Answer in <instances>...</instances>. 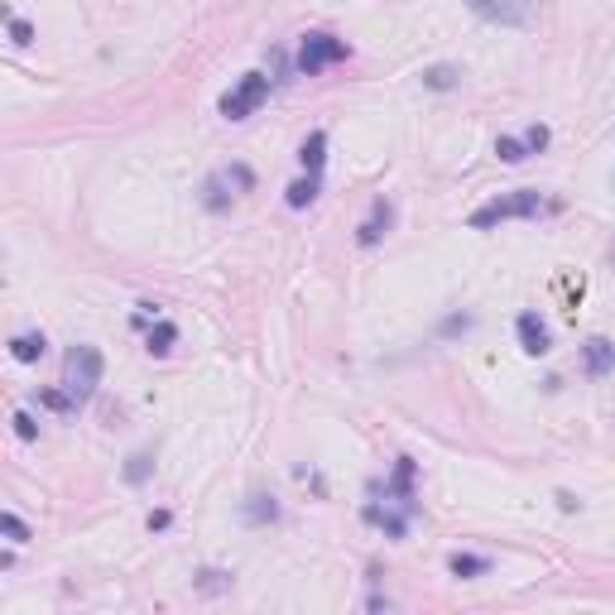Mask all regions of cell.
Masks as SVG:
<instances>
[{"instance_id":"obj_21","label":"cell","mask_w":615,"mask_h":615,"mask_svg":"<svg viewBox=\"0 0 615 615\" xmlns=\"http://www.w3.org/2000/svg\"><path fill=\"white\" fill-rule=\"evenodd\" d=\"M15 433H20V438H34V433H39V428H34V419H29V414H15Z\"/></svg>"},{"instance_id":"obj_11","label":"cell","mask_w":615,"mask_h":615,"mask_svg":"<svg viewBox=\"0 0 615 615\" xmlns=\"http://www.w3.org/2000/svg\"><path fill=\"white\" fill-rule=\"evenodd\" d=\"M587 370L601 380V375H611V342L606 337H591L587 342Z\"/></svg>"},{"instance_id":"obj_15","label":"cell","mask_w":615,"mask_h":615,"mask_svg":"<svg viewBox=\"0 0 615 615\" xmlns=\"http://www.w3.org/2000/svg\"><path fill=\"white\" fill-rule=\"evenodd\" d=\"M495 154H500L505 164H524V159H529L524 140H510V135H500V140H495Z\"/></svg>"},{"instance_id":"obj_10","label":"cell","mask_w":615,"mask_h":615,"mask_svg":"<svg viewBox=\"0 0 615 615\" xmlns=\"http://www.w3.org/2000/svg\"><path fill=\"white\" fill-rule=\"evenodd\" d=\"M298 159H303V169L308 173H322V164H327V135L313 130V135L303 140V149H298Z\"/></svg>"},{"instance_id":"obj_17","label":"cell","mask_w":615,"mask_h":615,"mask_svg":"<svg viewBox=\"0 0 615 615\" xmlns=\"http://www.w3.org/2000/svg\"><path fill=\"white\" fill-rule=\"evenodd\" d=\"M457 68H447V63H438V68H428V73H423V82H428V87H433V92H447V87H452V82H457Z\"/></svg>"},{"instance_id":"obj_5","label":"cell","mask_w":615,"mask_h":615,"mask_svg":"<svg viewBox=\"0 0 615 615\" xmlns=\"http://www.w3.org/2000/svg\"><path fill=\"white\" fill-rule=\"evenodd\" d=\"M250 188H255V173H250L246 164H231V169H217V173H212L202 193H207V207H217V212H222L231 197L250 193Z\"/></svg>"},{"instance_id":"obj_22","label":"cell","mask_w":615,"mask_h":615,"mask_svg":"<svg viewBox=\"0 0 615 615\" xmlns=\"http://www.w3.org/2000/svg\"><path fill=\"white\" fill-rule=\"evenodd\" d=\"M145 471H149V457H135V462H130V471H125V476H130V481H145Z\"/></svg>"},{"instance_id":"obj_2","label":"cell","mask_w":615,"mask_h":615,"mask_svg":"<svg viewBox=\"0 0 615 615\" xmlns=\"http://www.w3.org/2000/svg\"><path fill=\"white\" fill-rule=\"evenodd\" d=\"M101 370H106V361H101L97 346H73L68 351V361H63V394L73 399V409H82L97 394Z\"/></svg>"},{"instance_id":"obj_16","label":"cell","mask_w":615,"mask_h":615,"mask_svg":"<svg viewBox=\"0 0 615 615\" xmlns=\"http://www.w3.org/2000/svg\"><path fill=\"white\" fill-rule=\"evenodd\" d=\"M246 515L255 519V524H265V519H279V505H274L270 495H250V505H246Z\"/></svg>"},{"instance_id":"obj_1","label":"cell","mask_w":615,"mask_h":615,"mask_svg":"<svg viewBox=\"0 0 615 615\" xmlns=\"http://www.w3.org/2000/svg\"><path fill=\"white\" fill-rule=\"evenodd\" d=\"M558 207H563L558 197H543L539 188H519V193L491 197L486 207H476V212H471V226H476V231H491L495 222H510V217H548V212H558Z\"/></svg>"},{"instance_id":"obj_6","label":"cell","mask_w":615,"mask_h":615,"mask_svg":"<svg viewBox=\"0 0 615 615\" xmlns=\"http://www.w3.org/2000/svg\"><path fill=\"white\" fill-rule=\"evenodd\" d=\"M467 5L481 20H495V25H524L529 10H534V0H467Z\"/></svg>"},{"instance_id":"obj_19","label":"cell","mask_w":615,"mask_h":615,"mask_svg":"<svg viewBox=\"0 0 615 615\" xmlns=\"http://www.w3.org/2000/svg\"><path fill=\"white\" fill-rule=\"evenodd\" d=\"M543 145H548V130H543V125H529V135H524V149H534V154H539Z\"/></svg>"},{"instance_id":"obj_9","label":"cell","mask_w":615,"mask_h":615,"mask_svg":"<svg viewBox=\"0 0 615 615\" xmlns=\"http://www.w3.org/2000/svg\"><path fill=\"white\" fill-rule=\"evenodd\" d=\"M385 231H390V202H375V207H370V217H366V226H361V236H356V241H361V246H375V241H380Z\"/></svg>"},{"instance_id":"obj_12","label":"cell","mask_w":615,"mask_h":615,"mask_svg":"<svg viewBox=\"0 0 615 615\" xmlns=\"http://www.w3.org/2000/svg\"><path fill=\"white\" fill-rule=\"evenodd\" d=\"M173 342H178V327H173V322H159V327H149L145 351H149V356H169Z\"/></svg>"},{"instance_id":"obj_18","label":"cell","mask_w":615,"mask_h":615,"mask_svg":"<svg viewBox=\"0 0 615 615\" xmlns=\"http://www.w3.org/2000/svg\"><path fill=\"white\" fill-rule=\"evenodd\" d=\"M0 539L25 543L29 539V524H25V519H15V515H0Z\"/></svg>"},{"instance_id":"obj_20","label":"cell","mask_w":615,"mask_h":615,"mask_svg":"<svg viewBox=\"0 0 615 615\" xmlns=\"http://www.w3.org/2000/svg\"><path fill=\"white\" fill-rule=\"evenodd\" d=\"M10 20V15H5ZM10 34H15V44H34V29L25 25V20H10Z\"/></svg>"},{"instance_id":"obj_3","label":"cell","mask_w":615,"mask_h":615,"mask_svg":"<svg viewBox=\"0 0 615 615\" xmlns=\"http://www.w3.org/2000/svg\"><path fill=\"white\" fill-rule=\"evenodd\" d=\"M265 101H270V77H265V73H246L222 97V116H226V121H250Z\"/></svg>"},{"instance_id":"obj_4","label":"cell","mask_w":615,"mask_h":615,"mask_svg":"<svg viewBox=\"0 0 615 615\" xmlns=\"http://www.w3.org/2000/svg\"><path fill=\"white\" fill-rule=\"evenodd\" d=\"M351 49H346V39H332V34H308L303 39V49H298V73L303 77H318L322 68H332V63H346Z\"/></svg>"},{"instance_id":"obj_7","label":"cell","mask_w":615,"mask_h":615,"mask_svg":"<svg viewBox=\"0 0 615 615\" xmlns=\"http://www.w3.org/2000/svg\"><path fill=\"white\" fill-rule=\"evenodd\" d=\"M519 346L529 351V356H548L553 351V337H548V327L539 322V313H519Z\"/></svg>"},{"instance_id":"obj_8","label":"cell","mask_w":615,"mask_h":615,"mask_svg":"<svg viewBox=\"0 0 615 615\" xmlns=\"http://www.w3.org/2000/svg\"><path fill=\"white\" fill-rule=\"evenodd\" d=\"M44 351H49V342H44L39 332H20V337L10 342V356H15L20 366H34V361H44Z\"/></svg>"},{"instance_id":"obj_13","label":"cell","mask_w":615,"mask_h":615,"mask_svg":"<svg viewBox=\"0 0 615 615\" xmlns=\"http://www.w3.org/2000/svg\"><path fill=\"white\" fill-rule=\"evenodd\" d=\"M318 193H322L318 173H308L303 183H294V188H289V207H308V202H318Z\"/></svg>"},{"instance_id":"obj_14","label":"cell","mask_w":615,"mask_h":615,"mask_svg":"<svg viewBox=\"0 0 615 615\" xmlns=\"http://www.w3.org/2000/svg\"><path fill=\"white\" fill-rule=\"evenodd\" d=\"M452 572L457 577H481V572H491L486 558H471V553H452Z\"/></svg>"}]
</instances>
